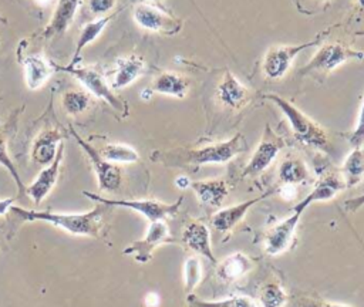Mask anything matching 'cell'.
<instances>
[{
  "label": "cell",
  "mask_w": 364,
  "mask_h": 307,
  "mask_svg": "<svg viewBox=\"0 0 364 307\" xmlns=\"http://www.w3.org/2000/svg\"><path fill=\"white\" fill-rule=\"evenodd\" d=\"M108 206L97 203L94 209L81 213H63L51 210L24 209L21 206H11L9 213L20 222H46L63 229L74 236L101 237L104 229V217Z\"/></svg>",
  "instance_id": "cell-1"
},
{
  "label": "cell",
  "mask_w": 364,
  "mask_h": 307,
  "mask_svg": "<svg viewBox=\"0 0 364 307\" xmlns=\"http://www.w3.org/2000/svg\"><path fill=\"white\" fill-rule=\"evenodd\" d=\"M246 141L240 132L232 138L200 148H176L171 151H155L151 159L166 166H200L212 163H226L243 152Z\"/></svg>",
  "instance_id": "cell-2"
},
{
  "label": "cell",
  "mask_w": 364,
  "mask_h": 307,
  "mask_svg": "<svg viewBox=\"0 0 364 307\" xmlns=\"http://www.w3.org/2000/svg\"><path fill=\"white\" fill-rule=\"evenodd\" d=\"M264 99L272 101L286 117L289 125L293 131V135L301 144L323 151L326 154L333 152L331 142L328 139L327 132L310 117H307L303 111H300L296 105H293L289 99L277 95V94H263Z\"/></svg>",
  "instance_id": "cell-3"
},
{
  "label": "cell",
  "mask_w": 364,
  "mask_h": 307,
  "mask_svg": "<svg viewBox=\"0 0 364 307\" xmlns=\"http://www.w3.org/2000/svg\"><path fill=\"white\" fill-rule=\"evenodd\" d=\"M54 71L60 72H67L73 75L75 80H78L85 91L98 99L105 101L109 107H112L118 114L122 117L128 115V104L121 99L114 90L111 88L107 77L94 65H80V64H67V65H60L53 63Z\"/></svg>",
  "instance_id": "cell-4"
},
{
  "label": "cell",
  "mask_w": 364,
  "mask_h": 307,
  "mask_svg": "<svg viewBox=\"0 0 364 307\" xmlns=\"http://www.w3.org/2000/svg\"><path fill=\"white\" fill-rule=\"evenodd\" d=\"M84 196H87L88 199L105 205L108 208H125V209H131L135 210L138 213H141L144 217H146L151 222H156V220H165L166 217H171L173 215L178 213L183 196H179L176 202L172 203H166V202H161L156 199H109L88 190L82 192Z\"/></svg>",
  "instance_id": "cell-5"
},
{
  "label": "cell",
  "mask_w": 364,
  "mask_h": 307,
  "mask_svg": "<svg viewBox=\"0 0 364 307\" xmlns=\"http://www.w3.org/2000/svg\"><path fill=\"white\" fill-rule=\"evenodd\" d=\"M364 53L361 50L351 48L341 43H326L323 44L310 61L300 68V75H318L326 77L328 72L340 67L341 64L351 60H363Z\"/></svg>",
  "instance_id": "cell-6"
},
{
  "label": "cell",
  "mask_w": 364,
  "mask_h": 307,
  "mask_svg": "<svg viewBox=\"0 0 364 307\" xmlns=\"http://www.w3.org/2000/svg\"><path fill=\"white\" fill-rule=\"evenodd\" d=\"M132 17L141 28L162 36H175L183 27L182 18L149 1L136 3L132 10Z\"/></svg>",
  "instance_id": "cell-7"
},
{
  "label": "cell",
  "mask_w": 364,
  "mask_h": 307,
  "mask_svg": "<svg viewBox=\"0 0 364 307\" xmlns=\"http://www.w3.org/2000/svg\"><path fill=\"white\" fill-rule=\"evenodd\" d=\"M327 31V30H326ZM324 34V31H321L320 34H317L313 40L306 41V43H300V44H293V45H272L264 57H263V63H262V70L263 74L269 78V80H280L286 75V72L289 71L291 63L294 61V58L304 50L311 48L314 45H317L321 41V36Z\"/></svg>",
  "instance_id": "cell-8"
},
{
  "label": "cell",
  "mask_w": 364,
  "mask_h": 307,
  "mask_svg": "<svg viewBox=\"0 0 364 307\" xmlns=\"http://www.w3.org/2000/svg\"><path fill=\"white\" fill-rule=\"evenodd\" d=\"M68 129H70L71 135L74 136V139L77 141V144L81 146V149L88 156V159L92 165L94 173L97 176L100 190H104V192L117 190L122 182V172H121L119 166L117 163H112V162H108L107 159H104L101 156V154L98 152V149H95L90 142H87L84 138H81L71 125L68 126Z\"/></svg>",
  "instance_id": "cell-9"
},
{
  "label": "cell",
  "mask_w": 364,
  "mask_h": 307,
  "mask_svg": "<svg viewBox=\"0 0 364 307\" xmlns=\"http://www.w3.org/2000/svg\"><path fill=\"white\" fill-rule=\"evenodd\" d=\"M284 146H286L284 139L280 135H277L269 124H266L262 138H260L255 152L252 154L249 162L246 163V166L242 172V176L243 178L256 176V175L262 173L263 171H266Z\"/></svg>",
  "instance_id": "cell-10"
},
{
  "label": "cell",
  "mask_w": 364,
  "mask_h": 307,
  "mask_svg": "<svg viewBox=\"0 0 364 307\" xmlns=\"http://www.w3.org/2000/svg\"><path fill=\"white\" fill-rule=\"evenodd\" d=\"M166 243H175L173 237L169 233V227L165 220H156L151 222L148 226V230L145 236L139 240L132 242L129 246H127L122 253L125 256H132L135 262L138 263H148L152 259L154 250Z\"/></svg>",
  "instance_id": "cell-11"
},
{
  "label": "cell",
  "mask_w": 364,
  "mask_h": 307,
  "mask_svg": "<svg viewBox=\"0 0 364 307\" xmlns=\"http://www.w3.org/2000/svg\"><path fill=\"white\" fill-rule=\"evenodd\" d=\"M304 212L293 209V213L274 225L266 235L264 239V252L269 256H280L283 254L290 246L294 239L296 227L300 222V217Z\"/></svg>",
  "instance_id": "cell-12"
},
{
  "label": "cell",
  "mask_w": 364,
  "mask_h": 307,
  "mask_svg": "<svg viewBox=\"0 0 364 307\" xmlns=\"http://www.w3.org/2000/svg\"><path fill=\"white\" fill-rule=\"evenodd\" d=\"M63 156H64V142L60 144L57 155L53 159V162L46 165L38 172L36 179L28 186H26L24 195H27L34 202V205H40L48 196V193L53 190V188L55 186L58 175H60Z\"/></svg>",
  "instance_id": "cell-13"
},
{
  "label": "cell",
  "mask_w": 364,
  "mask_h": 307,
  "mask_svg": "<svg viewBox=\"0 0 364 307\" xmlns=\"http://www.w3.org/2000/svg\"><path fill=\"white\" fill-rule=\"evenodd\" d=\"M146 71V63L144 57L138 54H128L118 57L112 70L108 72V82L112 90H121L131 85Z\"/></svg>",
  "instance_id": "cell-14"
},
{
  "label": "cell",
  "mask_w": 364,
  "mask_h": 307,
  "mask_svg": "<svg viewBox=\"0 0 364 307\" xmlns=\"http://www.w3.org/2000/svg\"><path fill=\"white\" fill-rule=\"evenodd\" d=\"M182 243L196 254L206 257L212 263H218L210 244V232L200 220H189L182 230Z\"/></svg>",
  "instance_id": "cell-15"
},
{
  "label": "cell",
  "mask_w": 364,
  "mask_h": 307,
  "mask_svg": "<svg viewBox=\"0 0 364 307\" xmlns=\"http://www.w3.org/2000/svg\"><path fill=\"white\" fill-rule=\"evenodd\" d=\"M63 138L64 132L60 128H44L33 141L30 154L31 161L43 166L51 163Z\"/></svg>",
  "instance_id": "cell-16"
},
{
  "label": "cell",
  "mask_w": 364,
  "mask_h": 307,
  "mask_svg": "<svg viewBox=\"0 0 364 307\" xmlns=\"http://www.w3.org/2000/svg\"><path fill=\"white\" fill-rule=\"evenodd\" d=\"M274 190L270 189L269 192L263 193V195H259L256 198H252L249 200H245V202H240V203H236V205H232V206H228V208H222L219 209L213 216H212V226L219 230V232H229L232 230L245 216L246 213L249 212V209L259 203L260 200H263L264 198L270 196Z\"/></svg>",
  "instance_id": "cell-17"
},
{
  "label": "cell",
  "mask_w": 364,
  "mask_h": 307,
  "mask_svg": "<svg viewBox=\"0 0 364 307\" xmlns=\"http://www.w3.org/2000/svg\"><path fill=\"white\" fill-rule=\"evenodd\" d=\"M80 3L81 0H58L48 24L43 28L40 36L43 38H55L63 36L73 23Z\"/></svg>",
  "instance_id": "cell-18"
},
{
  "label": "cell",
  "mask_w": 364,
  "mask_h": 307,
  "mask_svg": "<svg viewBox=\"0 0 364 307\" xmlns=\"http://www.w3.org/2000/svg\"><path fill=\"white\" fill-rule=\"evenodd\" d=\"M23 70H24V80L28 90H40L53 75L54 67L53 61L47 60L43 54H28L21 58Z\"/></svg>",
  "instance_id": "cell-19"
},
{
  "label": "cell",
  "mask_w": 364,
  "mask_h": 307,
  "mask_svg": "<svg viewBox=\"0 0 364 307\" xmlns=\"http://www.w3.org/2000/svg\"><path fill=\"white\" fill-rule=\"evenodd\" d=\"M218 99L230 109H239L250 99V92L233 72L229 70L225 71L222 81L216 88Z\"/></svg>",
  "instance_id": "cell-20"
},
{
  "label": "cell",
  "mask_w": 364,
  "mask_h": 307,
  "mask_svg": "<svg viewBox=\"0 0 364 307\" xmlns=\"http://www.w3.org/2000/svg\"><path fill=\"white\" fill-rule=\"evenodd\" d=\"M343 189H346V183H344L343 178L336 173H327L316 182L311 192L306 198H303L299 203H296V206H293V209L304 212L311 203L330 200Z\"/></svg>",
  "instance_id": "cell-21"
},
{
  "label": "cell",
  "mask_w": 364,
  "mask_h": 307,
  "mask_svg": "<svg viewBox=\"0 0 364 307\" xmlns=\"http://www.w3.org/2000/svg\"><path fill=\"white\" fill-rule=\"evenodd\" d=\"M255 267V260L242 252L225 256L216 263V276L223 283H232L246 276Z\"/></svg>",
  "instance_id": "cell-22"
},
{
  "label": "cell",
  "mask_w": 364,
  "mask_h": 307,
  "mask_svg": "<svg viewBox=\"0 0 364 307\" xmlns=\"http://www.w3.org/2000/svg\"><path fill=\"white\" fill-rule=\"evenodd\" d=\"M200 205L206 208H219L229 193L228 183L223 179L193 181L189 186Z\"/></svg>",
  "instance_id": "cell-23"
},
{
  "label": "cell",
  "mask_w": 364,
  "mask_h": 307,
  "mask_svg": "<svg viewBox=\"0 0 364 307\" xmlns=\"http://www.w3.org/2000/svg\"><path fill=\"white\" fill-rule=\"evenodd\" d=\"M122 9H118L117 11L114 13H109V14H105V16H100L98 18L92 20V21H88L84 24V27L81 28V33L77 38V43H75V48H74V54H73V60L70 64H80V55H81V51L88 45L91 44L92 41H95L100 34L104 31V28L108 26V23L121 11Z\"/></svg>",
  "instance_id": "cell-24"
},
{
  "label": "cell",
  "mask_w": 364,
  "mask_h": 307,
  "mask_svg": "<svg viewBox=\"0 0 364 307\" xmlns=\"http://www.w3.org/2000/svg\"><path fill=\"white\" fill-rule=\"evenodd\" d=\"M149 90L152 92L162 94V95L185 98L189 90V80H186L181 74H176L172 71H164L155 77Z\"/></svg>",
  "instance_id": "cell-25"
},
{
  "label": "cell",
  "mask_w": 364,
  "mask_h": 307,
  "mask_svg": "<svg viewBox=\"0 0 364 307\" xmlns=\"http://www.w3.org/2000/svg\"><path fill=\"white\" fill-rule=\"evenodd\" d=\"M277 175L282 183L300 185L311 181V173L301 158L287 156L284 158L277 169Z\"/></svg>",
  "instance_id": "cell-26"
},
{
  "label": "cell",
  "mask_w": 364,
  "mask_h": 307,
  "mask_svg": "<svg viewBox=\"0 0 364 307\" xmlns=\"http://www.w3.org/2000/svg\"><path fill=\"white\" fill-rule=\"evenodd\" d=\"M341 178L346 188H353L364 178V151L361 148H353L343 162Z\"/></svg>",
  "instance_id": "cell-27"
},
{
  "label": "cell",
  "mask_w": 364,
  "mask_h": 307,
  "mask_svg": "<svg viewBox=\"0 0 364 307\" xmlns=\"http://www.w3.org/2000/svg\"><path fill=\"white\" fill-rule=\"evenodd\" d=\"M14 122H16V117H13V119L10 118L7 124H1L0 122V165L3 168H6L9 171V173L11 175V178L14 179L16 185H17V190H18V195H23L26 192V186L9 155V149H7V139H9V132H10V128L14 126Z\"/></svg>",
  "instance_id": "cell-28"
},
{
  "label": "cell",
  "mask_w": 364,
  "mask_h": 307,
  "mask_svg": "<svg viewBox=\"0 0 364 307\" xmlns=\"http://www.w3.org/2000/svg\"><path fill=\"white\" fill-rule=\"evenodd\" d=\"M186 307H260V304L247 296H232L220 300H203L191 293L186 296Z\"/></svg>",
  "instance_id": "cell-29"
},
{
  "label": "cell",
  "mask_w": 364,
  "mask_h": 307,
  "mask_svg": "<svg viewBox=\"0 0 364 307\" xmlns=\"http://www.w3.org/2000/svg\"><path fill=\"white\" fill-rule=\"evenodd\" d=\"M101 156L112 163H134L139 161V154L135 148L127 144L111 142L105 144L101 149H98Z\"/></svg>",
  "instance_id": "cell-30"
},
{
  "label": "cell",
  "mask_w": 364,
  "mask_h": 307,
  "mask_svg": "<svg viewBox=\"0 0 364 307\" xmlns=\"http://www.w3.org/2000/svg\"><path fill=\"white\" fill-rule=\"evenodd\" d=\"M91 94L82 90L65 91L61 97V105L68 115H80L91 105Z\"/></svg>",
  "instance_id": "cell-31"
},
{
  "label": "cell",
  "mask_w": 364,
  "mask_h": 307,
  "mask_svg": "<svg viewBox=\"0 0 364 307\" xmlns=\"http://www.w3.org/2000/svg\"><path fill=\"white\" fill-rule=\"evenodd\" d=\"M182 277H183V290H185V294L188 296L193 293V290L199 286L202 280V262L198 256H189L183 260Z\"/></svg>",
  "instance_id": "cell-32"
},
{
  "label": "cell",
  "mask_w": 364,
  "mask_h": 307,
  "mask_svg": "<svg viewBox=\"0 0 364 307\" xmlns=\"http://www.w3.org/2000/svg\"><path fill=\"white\" fill-rule=\"evenodd\" d=\"M289 300L287 293L277 281L266 283L259 293L260 307H283Z\"/></svg>",
  "instance_id": "cell-33"
},
{
  "label": "cell",
  "mask_w": 364,
  "mask_h": 307,
  "mask_svg": "<svg viewBox=\"0 0 364 307\" xmlns=\"http://www.w3.org/2000/svg\"><path fill=\"white\" fill-rule=\"evenodd\" d=\"M348 142H350L351 148H363V145H364V97H363V102H361V108H360V114H358L355 126L348 136Z\"/></svg>",
  "instance_id": "cell-34"
},
{
  "label": "cell",
  "mask_w": 364,
  "mask_h": 307,
  "mask_svg": "<svg viewBox=\"0 0 364 307\" xmlns=\"http://www.w3.org/2000/svg\"><path fill=\"white\" fill-rule=\"evenodd\" d=\"M117 0H88L90 11L98 16L109 14V11L115 7Z\"/></svg>",
  "instance_id": "cell-35"
},
{
  "label": "cell",
  "mask_w": 364,
  "mask_h": 307,
  "mask_svg": "<svg viewBox=\"0 0 364 307\" xmlns=\"http://www.w3.org/2000/svg\"><path fill=\"white\" fill-rule=\"evenodd\" d=\"M279 195L284 199V200H293L297 198V185H291V183H282L277 189Z\"/></svg>",
  "instance_id": "cell-36"
},
{
  "label": "cell",
  "mask_w": 364,
  "mask_h": 307,
  "mask_svg": "<svg viewBox=\"0 0 364 307\" xmlns=\"http://www.w3.org/2000/svg\"><path fill=\"white\" fill-rule=\"evenodd\" d=\"M303 307H353L350 304H338V303H330V301H323V300H311V298H304L301 301Z\"/></svg>",
  "instance_id": "cell-37"
},
{
  "label": "cell",
  "mask_w": 364,
  "mask_h": 307,
  "mask_svg": "<svg viewBox=\"0 0 364 307\" xmlns=\"http://www.w3.org/2000/svg\"><path fill=\"white\" fill-rule=\"evenodd\" d=\"M364 206V193L358 195L355 198H350L344 202V208L347 212H357L358 209H361Z\"/></svg>",
  "instance_id": "cell-38"
},
{
  "label": "cell",
  "mask_w": 364,
  "mask_h": 307,
  "mask_svg": "<svg viewBox=\"0 0 364 307\" xmlns=\"http://www.w3.org/2000/svg\"><path fill=\"white\" fill-rule=\"evenodd\" d=\"M161 303L159 300V296L156 293H148L145 296V306L146 307H158Z\"/></svg>",
  "instance_id": "cell-39"
},
{
  "label": "cell",
  "mask_w": 364,
  "mask_h": 307,
  "mask_svg": "<svg viewBox=\"0 0 364 307\" xmlns=\"http://www.w3.org/2000/svg\"><path fill=\"white\" fill-rule=\"evenodd\" d=\"M14 200H16V198H7V199H1V200H0V216L9 213L10 208H11L13 203H14Z\"/></svg>",
  "instance_id": "cell-40"
},
{
  "label": "cell",
  "mask_w": 364,
  "mask_h": 307,
  "mask_svg": "<svg viewBox=\"0 0 364 307\" xmlns=\"http://www.w3.org/2000/svg\"><path fill=\"white\" fill-rule=\"evenodd\" d=\"M175 183H176V186L181 188V189H186V188L191 186V181H189L188 176H179V178H176Z\"/></svg>",
  "instance_id": "cell-41"
},
{
  "label": "cell",
  "mask_w": 364,
  "mask_h": 307,
  "mask_svg": "<svg viewBox=\"0 0 364 307\" xmlns=\"http://www.w3.org/2000/svg\"><path fill=\"white\" fill-rule=\"evenodd\" d=\"M357 7H358L361 11H364V0H357Z\"/></svg>",
  "instance_id": "cell-42"
},
{
  "label": "cell",
  "mask_w": 364,
  "mask_h": 307,
  "mask_svg": "<svg viewBox=\"0 0 364 307\" xmlns=\"http://www.w3.org/2000/svg\"><path fill=\"white\" fill-rule=\"evenodd\" d=\"M34 1H36V3H38L40 6H47L50 0H34Z\"/></svg>",
  "instance_id": "cell-43"
},
{
  "label": "cell",
  "mask_w": 364,
  "mask_h": 307,
  "mask_svg": "<svg viewBox=\"0 0 364 307\" xmlns=\"http://www.w3.org/2000/svg\"><path fill=\"white\" fill-rule=\"evenodd\" d=\"M0 23H3V24H7V20H6V17L0 13Z\"/></svg>",
  "instance_id": "cell-44"
},
{
  "label": "cell",
  "mask_w": 364,
  "mask_h": 307,
  "mask_svg": "<svg viewBox=\"0 0 364 307\" xmlns=\"http://www.w3.org/2000/svg\"><path fill=\"white\" fill-rule=\"evenodd\" d=\"M131 1H135V3H141V1H149V0H131Z\"/></svg>",
  "instance_id": "cell-45"
}]
</instances>
